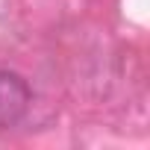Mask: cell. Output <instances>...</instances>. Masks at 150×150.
<instances>
[{"mask_svg": "<svg viewBox=\"0 0 150 150\" xmlns=\"http://www.w3.org/2000/svg\"><path fill=\"white\" fill-rule=\"evenodd\" d=\"M30 100H33V91L27 80L12 71H0V129L15 127L30 109Z\"/></svg>", "mask_w": 150, "mask_h": 150, "instance_id": "6da1fadb", "label": "cell"}]
</instances>
